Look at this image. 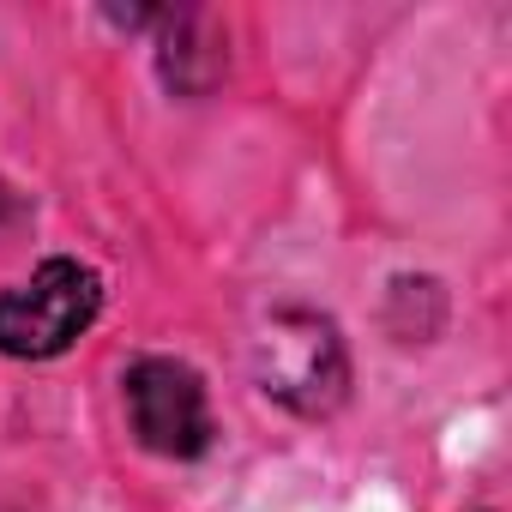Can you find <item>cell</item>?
I'll return each mask as SVG.
<instances>
[{"instance_id":"cell-5","label":"cell","mask_w":512,"mask_h":512,"mask_svg":"<svg viewBox=\"0 0 512 512\" xmlns=\"http://www.w3.org/2000/svg\"><path fill=\"white\" fill-rule=\"evenodd\" d=\"M19 223H25V199H19L7 181H0V235H13Z\"/></svg>"},{"instance_id":"cell-3","label":"cell","mask_w":512,"mask_h":512,"mask_svg":"<svg viewBox=\"0 0 512 512\" xmlns=\"http://www.w3.org/2000/svg\"><path fill=\"white\" fill-rule=\"evenodd\" d=\"M127 422L157 458H199L211 446V404L187 362L145 356L127 368Z\"/></svg>"},{"instance_id":"cell-1","label":"cell","mask_w":512,"mask_h":512,"mask_svg":"<svg viewBox=\"0 0 512 512\" xmlns=\"http://www.w3.org/2000/svg\"><path fill=\"white\" fill-rule=\"evenodd\" d=\"M253 374L296 416H332L350 392V356L326 314L278 308L253 338Z\"/></svg>"},{"instance_id":"cell-4","label":"cell","mask_w":512,"mask_h":512,"mask_svg":"<svg viewBox=\"0 0 512 512\" xmlns=\"http://www.w3.org/2000/svg\"><path fill=\"white\" fill-rule=\"evenodd\" d=\"M163 79L181 97H199L223 79V31L211 13H163Z\"/></svg>"},{"instance_id":"cell-2","label":"cell","mask_w":512,"mask_h":512,"mask_svg":"<svg viewBox=\"0 0 512 512\" xmlns=\"http://www.w3.org/2000/svg\"><path fill=\"white\" fill-rule=\"evenodd\" d=\"M103 308V284L79 260H43L25 284L0 296V356L49 362L73 350Z\"/></svg>"}]
</instances>
